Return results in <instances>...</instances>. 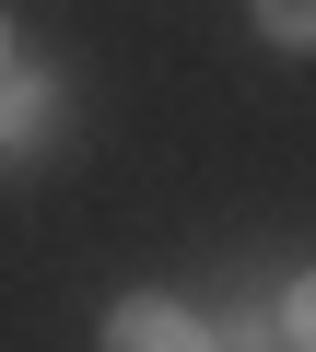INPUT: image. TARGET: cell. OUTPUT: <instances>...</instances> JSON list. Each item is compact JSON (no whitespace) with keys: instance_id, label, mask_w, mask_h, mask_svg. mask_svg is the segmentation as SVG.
<instances>
[{"instance_id":"1","label":"cell","mask_w":316,"mask_h":352,"mask_svg":"<svg viewBox=\"0 0 316 352\" xmlns=\"http://www.w3.org/2000/svg\"><path fill=\"white\" fill-rule=\"evenodd\" d=\"M59 129H71V82L36 71V59H12V71H0V164L59 153Z\"/></svg>"},{"instance_id":"3","label":"cell","mask_w":316,"mask_h":352,"mask_svg":"<svg viewBox=\"0 0 316 352\" xmlns=\"http://www.w3.org/2000/svg\"><path fill=\"white\" fill-rule=\"evenodd\" d=\"M246 24H258L281 59H316V0H246Z\"/></svg>"},{"instance_id":"5","label":"cell","mask_w":316,"mask_h":352,"mask_svg":"<svg viewBox=\"0 0 316 352\" xmlns=\"http://www.w3.org/2000/svg\"><path fill=\"white\" fill-rule=\"evenodd\" d=\"M12 59H24V47H12V12H0V71H12Z\"/></svg>"},{"instance_id":"2","label":"cell","mask_w":316,"mask_h":352,"mask_svg":"<svg viewBox=\"0 0 316 352\" xmlns=\"http://www.w3.org/2000/svg\"><path fill=\"white\" fill-rule=\"evenodd\" d=\"M106 352H223V329L188 294H117L106 305Z\"/></svg>"},{"instance_id":"4","label":"cell","mask_w":316,"mask_h":352,"mask_svg":"<svg viewBox=\"0 0 316 352\" xmlns=\"http://www.w3.org/2000/svg\"><path fill=\"white\" fill-rule=\"evenodd\" d=\"M281 352H316V270H293L281 294Z\"/></svg>"}]
</instances>
